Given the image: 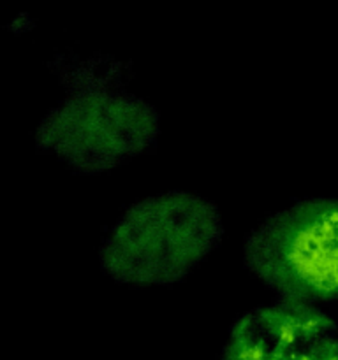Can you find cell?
<instances>
[{
  "label": "cell",
  "instance_id": "obj_1",
  "mask_svg": "<svg viewBox=\"0 0 338 360\" xmlns=\"http://www.w3.org/2000/svg\"><path fill=\"white\" fill-rule=\"evenodd\" d=\"M65 95L35 127L37 151L73 172L97 176L157 146V108L127 90L122 63L87 58L60 65Z\"/></svg>",
  "mask_w": 338,
  "mask_h": 360
},
{
  "label": "cell",
  "instance_id": "obj_2",
  "mask_svg": "<svg viewBox=\"0 0 338 360\" xmlns=\"http://www.w3.org/2000/svg\"><path fill=\"white\" fill-rule=\"evenodd\" d=\"M225 236L211 200L187 190L130 204L99 246V267L123 287H169L185 280Z\"/></svg>",
  "mask_w": 338,
  "mask_h": 360
},
{
  "label": "cell",
  "instance_id": "obj_3",
  "mask_svg": "<svg viewBox=\"0 0 338 360\" xmlns=\"http://www.w3.org/2000/svg\"><path fill=\"white\" fill-rule=\"evenodd\" d=\"M243 264L277 299L338 302V199L310 197L246 234Z\"/></svg>",
  "mask_w": 338,
  "mask_h": 360
},
{
  "label": "cell",
  "instance_id": "obj_4",
  "mask_svg": "<svg viewBox=\"0 0 338 360\" xmlns=\"http://www.w3.org/2000/svg\"><path fill=\"white\" fill-rule=\"evenodd\" d=\"M217 360H338V326L317 304L275 299L232 322Z\"/></svg>",
  "mask_w": 338,
  "mask_h": 360
}]
</instances>
